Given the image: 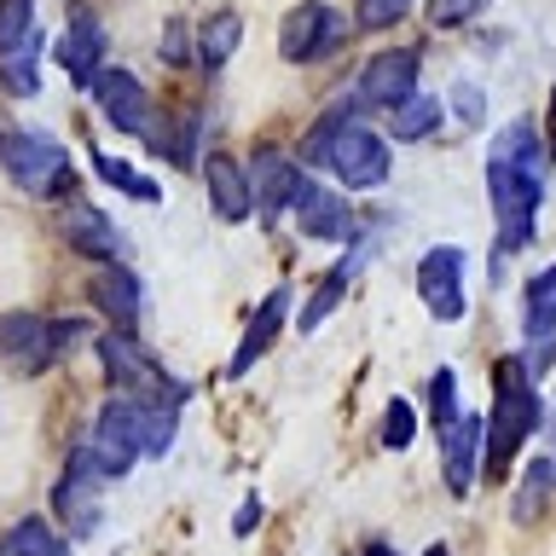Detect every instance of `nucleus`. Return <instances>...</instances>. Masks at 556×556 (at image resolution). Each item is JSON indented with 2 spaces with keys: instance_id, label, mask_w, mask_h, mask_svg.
I'll list each match as a JSON object with an SVG mask.
<instances>
[{
  "instance_id": "29",
  "label": "nucleus",
  "mask_w": 556,
  "mask_h": 556,
  "mask_svg": "<svg viewBox=\"0 0 556 556\" xmlns=\"http://www.w3.org/2000/svg\"><path fill=\"white\" fill-rule=\"evenodd\" d=\"M458 412H464V406H458V371H452V365H441V371L429 377V429L441 434Z\"/></svg>"
},
{
  "instance_id": "20",
  "label": "nucleus",
  "mask_w": 556,
  "mask_h": 556,
  "mask_svg": "<svg viewBox=\"0 0 556 556\" xmlns=\"http://www.w3.org/2000/svg\"><path fill=\"white\" fill-rule=\"evenodd\" d=\"M104 52H111L104 24L87 7H76V12H70V24H64V35H59V47H52V59L70 70V81H76V87H87V81H93V70L104 64Z\"/></svg>"
},
{
  "instance_id": "13",
  "label": "nucleus",
  "mask_w": 556,
  "mask_h": 556,
  "mask_svg": "<svg viewBox=\"0 0 556 556\" xmlns=\"http://www.w3.org/2000/svg\"><path fill=\"white\" fill-rule=\"evenodd\" d=\"M99 486H104V476L93 469V458H87L81 446H70V458H64V476L52 481V516L64 521L76 539H87L104 521V510H99Z\"/></svg>"
},
{
  "instance_id": "1",
  "label": "nucleus",
  "mask_w": 556,
  "mask_h": 556,
  "mask_svg": "<svg viewBox=\"0 0 556 556\" xmlns=\"http://www.w3.org/2000/svg\"><path fill=\"white\" fill-rule=\"evenodd\" d=\"M180 434V400H163V394H104L93 424L81 434V452L93 458V469L104 481H122L134 464L146 458H163Z\"/></svg>"
},
{
  "instance_id": "18",
  "label": "nucleus",
  "mask_w": 556,
  "mask_h": 556,
  "mask_svg": "<svg viewBox=\"0 0 556 556\" xmlns=\"http://www.w3.org/2000/svg\"><path fill=\"white\" fill-rule=\"evenodd\" d=\"M290 302H295L290 285H273L267 295H261V307L250 313V325H243V342L232 348V359H226V377H250L255 359H267V348L278 342V330L290 325Z\"/></svg>"
},
{
  "instance_id": "22",
  "label": "nucleus",
  "mask_w": 556,
  "mask_h": 556,
  "mask_svg": "<svg viewBox=\"0 0 556 556\" xmlns=\"http://www.w3.org/2000/svg\"><path fill=\"white\" fill-rule=\"evenodd\" d=\"M441 116H446L441 99L424 93V87H412V93L400 99V104H389V111H382V134L417 146V139H434V134H441Z\"/></svg>"
},
{
  "instance_id": "6",
  "label": "nucleus",
  "mask_w": 556,
  "mask_h": 556,
  "mask_svg": "<svg viewBox=\"0 0 556 556\" xmlns=\"http://www.w3.org/2000/svg\"><path fill=\"white\" fill-rule=\"evenodd\" d=\"M342 191H377L389 186L394 174V139L377 128V122H365L359 111L342 122L337 134H330V151H325V168Z\"/></svg>"
},
{
  "instance_id": "33",
  "label": "nucleus",
  "mask_w": 556,
  "mask_h": 556,
  "mask_svg": "<svg viewBox=\"0 0 556 556\" xmlns=\"http://www.w3.org/2000/svg\"><path fill=\"white\" fill-rule=\"evenodd\" d=\"M412 12V0H354V24L359 29H394Z\"/></svg>"
},
{
  "instance_id": "9",
  "label": "nucleus",
  "mask_w": 556,
  "mask_h": 556,
  "mask_svg": "<svg viewBox=\"0 0 556 556\" xmlns=\"http://www.w3.org/2000/svg\"><path fill=\"white\" fill-rule=\"evenodd\" d=\"M87 99H93V111L111 122V128L122 139H151L156 134V111H151V93H146V81L134 76V70H122V64H99L93 70V81L81 87Z\"/></svg>"
},
{
  "instance_id": "32",
  "label": "nucleus",
  "mask_w": 556,
  "mask_h": 556,
  "mask_svg": "<svg viewBox=\"0 0 556 556\" xmlns=\"http://www.w3.org/2000/svg\"><path fill=\"white\" fill-rule=\"evenodd\" d=\"M35 35V0H0V52Z\"/></svg>"
},
{
  "instance_id": "15",
  "label": "nucleus",
  "mask_w": 556,
  "mask_h": 556,
  "mask_svg": "<svg viewBox=\"0 0 556 556\" xmlns=\"http://www.w3.org/2000/svg\"><path fill=\"white\" fill-rule=\"evenodd\" d=\"M295 232L313 238V243H354L359 238V220H354V203H348L342 186H325V180H307V191L295 198Z\"/></svg>"
},
{
  "instance_id": "38",
  "label": "nucleus",
  "mask_w": 556,
  "mask_h": 556,
  "mask_svg": "<svg viewBox=\"0 0 556 556\" xmlns=\"http://www.w3.org/2000/svg\"><path fill=\"white\" fill-rule=\"evenodd\" d=\"M365 556H400L394 545H365Z\"/></svg>"
},
{
  "instance_id": "25",
  "label": "nucleus",
  "mask_w": 556,
  "mask_h": 556,
  "mask_svg": "<svg viewBox=\"0 0 556 556\" xmlns=\"http://www.w3.org/2000/svg\"><path fill=\"white\" fill-rule=\"evenodd\" d=\"M486 156H504V163H516V168H533V174H545V168H551L545 134H539L528 116L504 122V128L493 134V151H486Z\"/></svg>"
},
{
  "instance_id": "14",
  "label": "nucleus",
  "mask_w": 556,
  "mask_h": 556,
  "mask_svg": "<svg viewBox=\"0 0 556 556\" xmlns=\"http://www.w3.org/2000/svg\"><path fill=\"white\" fill-rule=\"evenodd\" d=\"M417 81H424V47H382V52L365 59L354 99L365 104V111H389V104H400Z\"/></svg>"
},
{
  "instance_id": "8",
  "label": "nucleus",
  "mask_w": 556,
  "mask_h": 556,
  "mask_svg": "<svg viewBox=\"0 0 556 556\" xmlns=\"http://www.w3.org/2000/svg\"><path fill=\"white\" fill-rule=\"evenodd\" d=\"M342 47H348V17L330 7V0H295L285 12V24H278V52H285V64H295V70L337 59Z\"/></svg>"
},
{
  "instance_id": "4",
  "label": "nucleus",
  "mask_w": 556,
  "mask_h": 556,
  "mask_svg": "<svg viewBox=\"0 0 556 556\" xmlns=\"http://www.w3.org/2000/svg\"><path fill=\"white\" fill-rule=\"evenodd\" d=\"M486 203L498 220V250H528L539 238V208H545V174L516 168L504 156H486Z\"/></svg>"
},
{
  "instance_id": "36",
  "label": "nucleus",
  "mask_w": 556,
  "mask_h": 556,
  "mask_svg": "<svg viewBox=\"0 0 556 556\" xmlns=\"http://www.w3.org/2000/svg\"><path fill=\"white\" fill-rule=\"evenodd\" d=\"M261 510H267V504H261V493H250V498L238 504V521H232V533H238V539H250V533L261 528Z\"/></svg>"
},
{
  "instance_id": "23",
  "label": "nucleus",
  "mask_w": 556,
  "mask_h": 556,
  "mask_svg": "<svg viewBox=\"0 0 556 556\" xmlns=\"http://www.w3.org/2000/svg\"><path fill=\"white\" fill-rule=\"evenodd\" d=\"M359 261H365V250H354L348 261H337V267H330L319 285H313V295H307V307L295 313V330H302V337H313V330H319L330 313L342 307V295H348V285H354V273H359Z\"/></svg>"
},
{
  "instance_id": "24",
  "label": "nucleus",
  "mask_w": 556,
  "mask_h": 556,
  "mask_svg": "<svg viewBox=\"0 0 556 556\" xmlns=\"http://www.w3.org/2000/svg\"><path fill=\"white\" fill-rule=\"evenodd\" d=\"M521 337L528 342H551L556 337V261L539 267L521 285Z\"/></svg>"
},
{
  "instance_id": "16",
  "label": "nucleus",
  "mask_w": 556,
  "mask_h": 556,
  "mask_svg": "<svg viewBox=\"0 0 556 556\" xmlns=\"http://www.w3.org/2000/svg\"><path fill=\"white\" fill-rule=\"evenodd\" d=\"M203 186H208V208H215V220L243 226L255 215V180H250V163H243V156L208 151L203 156Z\"/></svg>"
},
{
  "instance_id": "35",
  "label": "nucleus",
  "mask_w": 556,
  "mask_h": 556,
  "mask_svg": "<svg viewBox=\"0 0 556 556\" xmlns=\"http://www.w3.org/2000/svg\"><path fill=\"white\" fill-rule=\"evenodd\" d=\"M486 12V0H434L429 7V24L434 29H458V24H476Z\"/></svg>"
},
{
  "instance_id": "26",
  "label": "nucleus",
  "mask_w": 556,
  "mask_h": 556,
  "mask_svg": "<svg viewBox=\"0 0 556 556\" xmlns=\"http://www.w3.org/2000/svg\"><path fill=\"white\" fill-rule=\"evenodd\" d=\"M0 556H70V539L52 528L47 516H17L0 533Z\"/></svg>"
},
{
  "instance_id": "30",
  "label": "nucleus",
  "mask_w": 556,
  "mask_h": 556,
  "mask_svg": "<svg viewBox=\"0 0 556 556\" xmlns=\"http://www.w3.org/2000/svg\"><path fill=\"white\" fill-rule=\"evenodd\" d=\"M417 441V406H412V400H389V406H382V446H389V452H406Z\"/></svg>"
},
{
  "instance_id": "21",
  "label": "nucleus",
  "mask_w": 556,
  "mask_h": 556,
  "mask_svg": "<svg viewBox=\"0 0 556 556\" xmlns=\"http://www.w3.org/2000/svg\"><path fill=\"white\" fill-rule=\"evenodd\" d=\"M238 47H243V12L238 7H215L198 24V70L220 76V70L238 59Z\"/></svg>"
},
{
  "instance_id": "12",
  "label": "nucleus",
  "mask_w": 556,
  "mask_h": 556,
  "mask_svg": "<svg viewBox=\"0 0 556 556\" xmlns=\"http://www.w3.org/2000/svg\"><path fill=\"white\" fill-rule=\"evenodd\" d=\"M481 464H486V417L481 412H458L441 429V481H446V493L458 504L476 493Z\"/></svg>"
},
{
  "instance_id": "27",
  "label": "nucleus",
  "mask_w": 556,
  "mask_h": 556,
  "mask_svg": "<svg viewBox=\"0 0 556 556\" xmlns=\"http://www.w3.org/2000/svg\"><path fill=\"white\" fill-rule=\"evenodd\" d=\"M93 174L104 186H116L122 198H134V203H163V186L151 180L146 168H134L128 156H111V151H93Z\"/></svg>"
},
{
  "instance_id": "37",
  "label": "nucleus",
  "mask_w": 556,
  "mask_h": 556,
  "mask_svg": "<svg viewBox=\"0 0 556 556\" xmlns=\"http://www.w3.org/2000/svg\"><path fill=\"white\" fill-rule=\"evenodd\" d=\"M545 151H551V163H556V87H551V111H545Z\"/></svg>"
},
{
  "instance_id": "28",
  "label": "nucleus",
  "mask_w": 556,
  "mask_h": 556,
  "mask_svg": "<svg viewBox=\"0 0 556 556\" xmlns=\"http://www.w3.org/2000/svg\"><path fill=\"white\" fill-rule=\"evenodd\" d=\"M41 52H47V35H41V29H35L29 41H17L12 52H0V81H7L17 99H35V93H41V76H35Z\"/></svg>"
},
{
  "instance_id": "39",
  "label": "nucleus",
  "mask_w": 556,
  "mask_h": 556,
  "mask_svg": "<svg viewBox=\"0 0 556 556\" xmlns=\"http://www.w3.org/2000/svg\"><path fill=\"white\" fill-rule=\"evenodd\" d=\"M424 556H452V551H446V545H429V551H424Z\"/></svg>"
},
{
  "instance_id": "31",
  "label": "nucleus",
  "mask_w": 556,
  "mask_h": 556,
  "mask_svg": "<svg viewBox=\"0 0 556 556\" xmlns=\"http://www.w3.org/2000/svg\"><path fill=\"white\" fill-rule=\"evenodd\" d=\"M163 64H174V70L198 64V24H186L180 12L163 24Z\"/></svg>"
},
{
  "instance_id": "19",
  "label": "nucleus",
  "mask_w": 556,
  "mask_h": 556,
  "mask_svg": "<svg viewBox=\"0 0 556 556\" xmlns=\"http://www.w3.org/2000/svg\"><path fill=\"white\" fill-rule=\"evenodd\" d=\"M87 295H93V313H104V325L139 330V313H146V278H139L134 267H122V261H111V267H93V278H87Z\"/></svg>"
},
{
  "instance_id": "34",
  "label": "nucleus",
  "mask_w": 556,
  "mask_h": 556,
  "mask_svg": "<svg viewBox=\"0 0 556 556\" xmlns=\"http://www.w3.org/2000/svg\"><path fill=\"white\" fill-rule=\"evenodd\" d=\"M452 116H458L464 122V128H486V93H481V87L476 81H452Z\"/></svg>"
},
{
  "instance_id": "17",
  "label": "nucleus",
  "mask_w": 556,
  "mask_h": 556,
  "mask_svg": "<svg viewBox=\"0 0 556 556\" xmlns=\"http://www.w3.org/2000/svg\"><path fill=\"white\" fill-rule=\"evenodd\" d=\"M59 232L76 255H87L93 267H111V261H128V238L116 232V220L93 203H70L59 215Z\"/></svg>"
},
{
  "instance_id": "2",
  "label": "nucleus",
  "mask_w": 556,
  "mask_h": 556,
  "mask_svg": "<svg viewBox=\"0 0 556 556\" xmlns=\"http://www.w3.org/2000/svg\"><path fill=\"white\" fill-rule=\"evenodd\" d=\"M545 429V400H539V382L528 377L521 354H504L493 365V412H486V476L504 481L510 476V458L528 446V434Z\"/></svg>"
},
{
  "instance_id": "5",
  "label": "nucleus",
  "mask_w": 556,
  "mask_h": 556,
  "mask_svg": "<svg viewBox=\"0 0 556 556\" xmlns=\"http://www.w3.org/2000/svg\"><path fill=\"white\" fill-rule=\"evenodd\" d=\"M0 168H7V180L17 191H29V198H64V191L76 186L70 151L47 128H0Z\"/></svg>"
},
{
  "instance_id": "3",
  "label": "nucleus",
  "mask_w": 556,
  "mask_h": 556,
  "mask_svg": "<svg viewBox=\"0 0 556 556\" xmlns=\"http://www.w3.org/2000/svg\"><path fill=\"white\" fill-rule=\"evenodd\" d=\"M99 330L87 319H41V313H0V359L17 377H47L59 371L70 354H81Z\"/></svg>"
},
{
  "instance_id": "7",
  "label": "nucleus",
  "mask_w": 556,
  "mask_h": 556,
  "mask_svg": "<svg viewBox=\"0 0 556 556\" xmlns=\"http://www.w3.org/2000/svg\"><path fill=\"white\" fill-rule=\"evenodd\" d=\"M93 354L104 365V382H111V394H163V400H186V382H174L156 354L146 342H139V330H99L93 337Z\"/></svg>"
},
{
  "instance_id": "10",
  "label": "nucleus",
  "mask_w": 556,
  "mask_h": 556,
  "mask_svg": "<svg viewBox=\"0 0 556 556\" xmlns=\"http://www.w3.org/2000/svg\"><path fill=\"white\" fill-rule=\"evenodd\" d=\"M464 273H469V255L458 243H434V250L417 255V302H424L441 325H464V313H469Z\"/></svg>"
},
{
  "instance_id": "11",
  "label": "nucleus",
  "mask_w": 556,
  "mask_h": 556,
  "mask_svg": "<svg viewBox=\"0 0 556 556\" xmlns=\"http://www.w3.org/2000/svg\"><path fill=\"white\" fill-rule=\"evenodd\" d=\"M250 180H255V215L278 232V220L295 208V198L307 191L313 174L302 168V156H290V151H278V146H261L250 156Z\"/></svg>"
}]
</instances>
